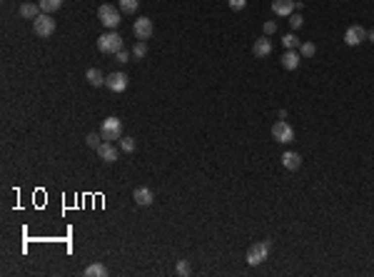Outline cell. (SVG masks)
<instances>
[{
  "instance_id": "6da1fadb",
  "label": "cell",
  "mask_w": 374,
  "mask_h": 277,
  "mask_svg": "<svg viewBox=\"0 0 374 277\" xmlns=\"http://www.w3.org/2000/svg\"><path fill=\"white\" fill-rule=\"evenodd\" d=\"M97 50L105 53V55H117L122 50V38L115 30H110V33H105V35L97 38Z\"/></svg>"
},
{
  "instance_id": "7a4b0ae2",
  "label": "cell",
  "mask_w": 374,
  "mask_h": 277,
  "mask_svg": "<svg viewBox=\"0 0 374 277\" xmlns=\"http://www.w3.org/2000/svg\"><path fill=\"white\" fill-rule=\"evenodd\" d=\"M120 8H115V5H110V3H105V5H100L97 8V18H100V23L105 25V28H110V30H115L117 25H120Z\"/></svg>"
},
{
  "instance_id": "3957f363",
  "label": "cell",
  "mask_w": 374,
  "mask_h": 277,
  "mask_svg": "<svg viewBox=\"0 0 374 277\" xmlns=\"http://www.w3.org/2000/svg\"><path fill=\"white\" fill-rule=\"evenodd\" d=\"M100 135H102V140H107V143L120 140V137H122V122L117 117H105L102 127H100Z\"/></svg>"
},
{
  "instance_id": "277c9868",
  "label": "cell",
  "mask_w": 374,
  "mask_h": 277,
  "mask_svg": "<svg viewBox=\"0 0 374 277\" xmlns=\"http://www.w3.org/2000/svg\"><path fill=\"white\" fill-rule=\"evenodd\" d=\"M270 247H272V242L270 240H265V242H255L252 247L247 250V265H262L265 260H267V255H270Z\"/></svg>"
},
{
  "instance_id": "5b68a950",
  "label": "cell",
  "mask_w": 374,
  "mask_h": 277,
  "mask_svg": "<svg viewBox=\"0 0 374 277\" xmlns=\"http://www.w3.org/2000/svg\"><path fill=\"white\" fill-rule=\"evenodd\" d=\"M33 30H35L38 38H50V35L55 33V20H52V15L40 13V15L33 20Z\"/></svg>"
},
{
  "instance_id": "8992f818",
  "label": "cell",
  "mask_w": 374,
  "mask_h": 277,
  "mask_svg": "<svg viewBox=\"0 0 374 277\" xmlns=\"http://www.w3.org/2000/svg\"><path fill=\"white\" fill-rule=\"evenodd\" d=\"M272 137H275L277 143L287 145V143H292V140H294V130H292V125H289L287 120H280V122H275V125H272Z\"/></svg>"
},
{
  "instance_id": "52a82bcc",
  "label": "cell",
  "mask_w": 374,
  "mask_h": 277,
  "mask_svg": "<svg viewBox=\"0 0 374 277\" xmlns=\"http://www.w3.org/2000/svg\"><path fill=\"white\" fill-rule=\"evenodd\" d=\"M105 85L112 93H125V90H128V85H130V78H128V73H110L105 78Z\"/></svg>"
},
{
  "instance_id": "ba28073f",
  "label": "cell",
  "mask_w": 374,
  "mask_h": 277,
  "mask_svg": "<svg viewBox=\"0 0 374 277\" xmlns=\"http://www.w3.org/2000/svg\"><path fill=\"white\" fill-rule=\"evenodd\" d=\"M152 20L150 18H138L135 20V25H133V33H135V38L138 40H150L152 38Z\"/></svg>"
},
{
  "instance_id": "9c48e42d",
  "label": "cell",
  "mask_w": 374,
  "mask_h": 277,
  "mask_svg": "<svg viewBox=\"0 0 374 277\" xmlns=\"http://www.w3.org/2000/svg\"><path fill=\"white\" fill-rule=\"evenodd\" d=\"M367 40V30L362 28V25H352V28H347V33H344V43L349 45V48H357V45H362Z\"/></svg>"
},
{
  "instance_id": "30bf717a",
  "label": "cell",
  "mask_w": 374,
  "mask_h": 277,
  "mask_svg": "<svg viewBox=\"0 0 374 277\" xmlns=\"http://www.w3.org/2000/svg\"><path fill=\"white\" fill-rule=\"evenodd\" d=\"M97 155H100V160H105V163H115V160H117V155H120V150L115 148V143L102 140V145L97 148Z\"/></svg>"
},
{
  "instance_id": "8fae6325",
  "label": "cell",
  "mask_w": 374,
  "mask_h": 277,
  "mask_svg": "<svg viewBox=\"0 0 374 277\" xmlns=\"http://www.w3.org/2000/svg\"><path fill=\"white\" fill-rule=\"evenodd\" d=\"M133 200H135V205H140V207H147V205H152L155 195H152V190H150V187H135V192H133Z\"/></svg>"
},
{
  "instance_id": "7c38bea8",
  "label": "cell",
  "mask_w": 374,
  "mask_h": 277,
  "mask_svg": "<svg viewBox=\"0 0 374 277\" xmlns=\"http://www.w3.org/2000/svg\"><path fill=\"white\" fill-rule=\"evenodd\" d=\"M272 10H275V15L289 18V15L294 13V0H275V3H272Z\"/></svg>"
},
{
  "instance_id": "4fadbf2b",
  "label": "cell",
  "mask_w": 374,
  "mask_h": 277,
  "mask_svg": "<svg viewBox=\"0 0 374 277\" xmlns=\"http://www.w3.org/2000/svg\"><path fill=\"white\" fill-rule=\"evenodd\" d=\"M252 53H255V57H267L272 53V40L270 38H257L255 45H252Z\"/></svg>"
},
{
  "instance_id": "5bb4252c",
  "label": "cell",
  "mask_w": 374,
  "mask_h": 277,
  "mask_svg": "<svg viewBox=\"0 0 374 277\" xmlns=\"http://www.w3.org/2000/svg\"><path fill=\"white\" fill-rule=\"evenodd\" d=\"M299 60H302V55H299L297 50H287V53L282 55V67H284V70H297Z\"/></svg>"
},
{
  "instance_id": "9a60e30c",
  "label": "cell",
  "mask_w": 374,
  "mask_h": 277,
  "mask_svg": "<svg viewBox=\"0 0 374 277\" xmlns=\"http://www.w3.org/2000/svg\"><path fill=\"white\" fill-rule=\"evenodd\" d=\"M282 165H284L287 170H292V172H294V170H299V167H302V158H299L297 153L287 150V153L282 155Z\"/></svg>"
},
{
  "instance_id": "2e32d148",
  "label": "cell",
  "mask_w": 374,
  "mask_h": 277,
  "mask_svg": "<svg viewBox=\"0 0 374 277\" xmlns=\"http://www.w3.org/2000/svg\"><path fill=\"white\" fill-rule=\"evenodd\" d=\"M40 13H43V10H40V5H35V3H23V5H20V15L28 18V20H35Z\"/></svg>"
},
{
  "instance_id": "e0dca14e",
  "label": "cell",
  "mask_w": 374,
  "mask_h": 277,
  "mask_svg": "<svg viewBox=\"0 0 374 277\" xmlns=\"http://www.w3.org/2000/svg\"><path fill=\"white\" fill-rule=\"evenodd\" d=\"M85 80L90 83V85H95V88H100V85H105V75L97 70V67H90V70L85 73Z\"/></svg>"
},
{
  "instance_id": "ac0fdd59",
  "label": "cell",
  "mask_w": 374,
  "mask_h": 277,
  "mask_svg": "<svg viewBox=\"0 0 374 277\" xmlns=\"http://www.w3.org/2000/svg\"><path fill=\"white\" fill-rule=\"evenodd\" d=\"M117 8H120V13H125V15H135V10L140 8V0H120Z\"/></svg>"
},
{
  "instance_id": "d6986e66",
  "label": "cell",
  "mask_w": 374,
  "mask_h": 277,
  "mask_svg": "<svg viewBox=\"0 0 374 277\" xmlns=\"http://www.w3.org/2000/svg\"><path fill=\"white\" fill-rule=\"evenodd\" d=\"M38 5H40V10H43V13L52 15L55 10H60V8H62V0H40Z\"/></svg>"
},
{
  "instance_id": "ffe728a7",
  "label": "cell",
  "mask_w": 374,
  "mask_h": 277,
  "mask_svg": "<svg viewBox=\"0 0 374 277\" xmlns=\"http://www.w3.org/2000/svg\"><path fill=\"white\" fill-rule=\"evenodd\" d=\"M85 275H88V277H105V275H107V267H105L102 262H93V265L85 270Z\"/></svg>"
},
{
  "instance_id": "44dd1931",
  "label": "cell",
  "mask_w": 374,
  "mask_h": 277,
  "mask_svg": "<svg viewBox=\"0 0 374 277\" xmlns=\"http://www.w3.org/2000/svg\"><path fill=\"white\" fill-rule=\"evenodd\" d=\"M282 43H284V48H287V50H297V48L302 45V40H299L297 35H292V33H289V35H284V38H282Z\"/></svg>"
},
{
  "instance_id": "7402d4cb",
  "label": "cell",
  "mask_w": 374,
  "mask_h": 277,
  "mask_svg": "<svg viewBox=\"0 0 374 277\" xmlns=\"http://www.w3.org/2000/svg\"><path fill=\"white\" fill-rule=\"evenodd\" d=\"M120 150L122 153H135V137H120Z\"/></svg>"
},
{
  "instance_id": "603a6c76",
  "label": "cell",
  "mask_w": 374,
  "mask_h": 277,
  "mask_svg": "<svg viewBox=\"0 0 374 277\" xmlns=\"http://www.w3.org/2000/svg\"><path fill=\"white\" fill-rule=\"evenodd\" d=\"M85 143H88L93 150H97V148L102 145V135H100V132H90V135L85 137Z\"/></svg>"
},
{
  "instance_id": "cb8c5ba5",
  "label": "cell",
  "mask_w": 374,
  "mask_h": 277,
  "mask_svg": "<svg viewBox=\"0 0 374 277\" xmlns=\"http://www.w3.org/2000/svg\"><path fill=\"white\" fill-rule=\"evenodd\" d=\"M315 53H317V45H315V43H302V45H299V55H302V57H312Z\"/></svg>"
},
{
  "instance_id": "d4e9b609",
  "label": "cell",
  "mask_w": 374,
  "mask_h": 277,
  "mask_svg": "<svg viewBox=\"0 0 374 277\" xmlns=\"http://www.w3.org/2000/svg\"><path fill=\"white\" fill-rule=\"evenodd\" d=\"M145 55H147V43H145V40H140V43L133 48V57H135V60H142Z\"/></svg>"
},
{
  "instance_id": "484cf974",
  "label": "cell",
  "mask_w": 374,
  "mask_h": 277,
  "mask_svg": "<svg viewBox=\"0 0 374 277\" xmlns=\"http://www.w3.org/2000/svg\"><path fill=\"white\" fill-rule=\"evenodd\" d=\"M302 23H304V18H302L299 13H292V15H289V25H292V30H299V28H302Z\"/></svg>"
},
{
  "instance_id": "4316f807",
  "label": "cell",
  "mask_w": 374,
  "mask_h": 277,
  "mask_svg": "<svg viewBox=\"0 0 374 277\" xmlns=\"http://www.w3.org/2000/svg\"><path fill=\"white\" fill-rule=\"evenodd\" d=\"M177 275H182V277L190 275V262H187V260H180V262H177Z\"/></svg>"
},
{
  "instance_id": "83f0119b",
  "label": "cell",
  "mask_w": 374,
  "mask_h": 277,
  "mask_svg": "<svg viewBox=\"0 0 374 277\" xmlns=\"http://www.w3.org/2000/svg\"><path fill=\"white\" fill-rule=\"evenodd\" d=\"M115 60H117V62H122V65H125V62H130V53H128V50H120V53L115 55Z\"/></svg>"
},
{
  "instance_id": "f1b7e54d",
  "label": "cell",
  "mask_w": 374,
  "mask_h": 277,
  "mask_svg": "<svg viewBox=\"0 0 374 277\" xmlns=\"http://www.w3.org/2000/svg\"><path fill=\"white\" fill-rule=\"evenodd\" d=\"M244 5H247V0H230L232 10H244Z\"/></svg>"
},
{
  "instance_id": "f546056e",
  "label": "cell",
  "mask_w": 374,
  "mask_h": 277,
  "mask_svg": "<svg viewBox=\"0 0 374 277\" xmlns=\"http://www.w3.org/2000/svg\"><path fill=\"white\" fill-rule=\"evenodd\" d=\"M272 33H277V23H275V20H267V23H265V35H272Z\"/></svg>"
},
{
  "instance_id": "4dcf8cb0",
  "label": "cell",
  "mask_w": 374,
  "mask_h": 277,
  "mask_svg": "<svg viewBox=\"0 0 374 277\" xmlns=\"http://www.w3.org/2000/svg\"><path fill=\"white\" fill-rule=\"evenodd\" d=\"M367 38H369V40L374 43V30H372V33H367Z\"/></svg>"
}]
</instances>
